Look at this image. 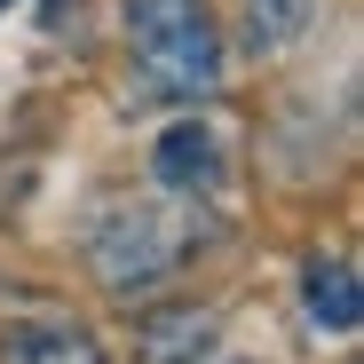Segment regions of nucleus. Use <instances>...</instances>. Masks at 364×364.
Wrapping results in <instances>:
<instances>
[{
  "label": "nucleus",
  "instance_id": "8",
  "mask_svg": "<svg viewBox=\"0 0 364 364\" xmlns=\"http://www.w3.org/2000/svg\"><path fill=\"white\" fill-rule=\"evenodd\" d=\"M0 9H9V0H0Z\"/></svg>",
  "mask_w": 364,
  "mask_h": 364
},
{
  "label": "nucleus",
  "instance_id": "1",
  "mask_svg": "<svg viewBox=\"0 0 364 364\" xmlns=\"http://www.w3.org/2000/svg\"><path fill=\"white\" fill-rule=\"evenodd\" d=\"M127 40L159 95L198 103L222 87V24L206 0H127Z\"/></svg>",
  "mask_w": 364,
  "mask_h": 364
},
{
  "label": "nucleus",
  "instance_id": "2",
  "mask_svg": "<svg viewBox=\"0 0 364 364\" xmlns=\"http://www.w3.org/2000/svg\"><path fill=\"white\" fill-rule=\"evenodd\" d=\"M182 246H191V230H182L166 206H111L103 222H95V237H87V262H95V277L111 285V293H143V285H159L174 262H182Z\"/></svg>",
  "mask_w": 364,
  "mask_h": 364
},
{
  "label": "nucleus",
  "instance_id": "5",
  "mask_svg": "<svg viewBox=\"0 0 364 364\" xmlns=\"http://www.w3.org/2000/svg\"><path fill=\"white\" fill-rule=\"evenodd\" d=\"M301 301H309V317L325 333H356L364 325V293H356V269L348 262H309V277H301Z\"/></svg>",
  "mask_w": 364,
  "mask_h": 364
},
{
  "label": "nucleus",
  "instance_id": "4",
  "mask_svg": "<svg viewBox=\"0 0 364 364\" xmlns=\"http://www.w3.org/2000/svg\"><path fill=\"white\" fill-rule=\"evenodd\" d=\"M0 364H111V356H103V341H95L87 325H55V317H40V325H9Z\"/></svg>",
  "mask_w": 364,
  "mask_h": 364
},
{
  "label": "nucleus",
  "instance_id": "7",
  "mask_svg": "<svg viewBox=\"0 0 364 364\" xmlns=\"http://www.w3.org/2000/svg\"><path fill=\"white\" fill-rule=\"evenodd\" d=\"M309 24H317V0H246V48L254 55H285Z\"/></svg>",
  "mask_w": 364,
  "mask_h": 364
},
{
  "label": "nucleus",
  "instance_id": "3",
  "mask_svg": "<svg viewBox=\"0 0 364 364\" xmlns=\"http://www.w3.org/2000/svg\"><path fill=\"white\" fill-rule=\"evenodd\" d=\"M151 174L166 182V191H214V182H222V135L206 127V119L166 127L159 151H151Z\"/></svg>",
  "mask_w": 364,
  "mask_h": 364
},
{
  "label": "nucleus",
  "instance_id": "6",
  "mask_svg": "<svg viewBox=\"0 0 364 364\" xmlns=\"http://www.w3.org/2000/svg\"><path fill=\"white\" fill-rule=\"evenodd\" d=\"M214 348V317L206 309H159L143 325V364H198Z\"/></svg>",
  "mask_w": 364,
  "mask_h": 364
}]
</instances>
